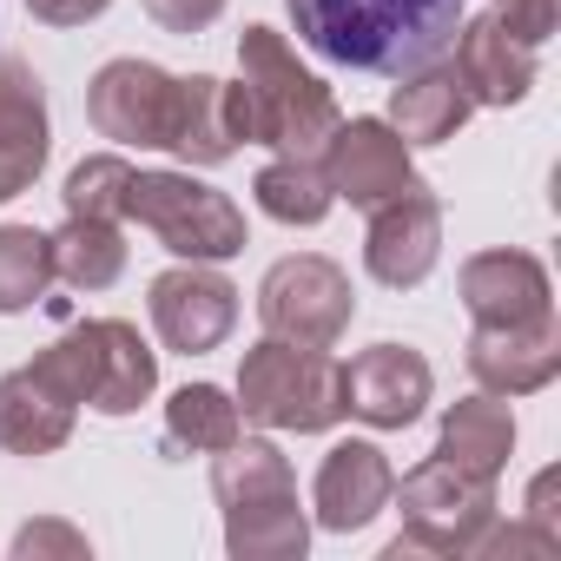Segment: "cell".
<instances>
[{
  "mask_svg": "<svg viewBox=\"0 0 561 561\" xmlns=\"http://www.w3.org/2000/svg\"><path fill=\"white\" fill-rule=\"evenodd\" d=\"M238 80L251 100V139L271 146L277 159H318L324 139L337 133V100L318 73L298 67L277 27H244L238 34Z\"/></svg>",
  "mask_w": 561,
  "mask_h": 561,
  "instance_id": "3",
  "label": "cell"
},
{
  "mask_svg": "<svg viewBox=\"0 0 561 561\" xmlns=\"http://www.w3.org/2000/svg\"><path fill=\"white\" fill-rule=\"evenodd\" d=\"M251 192H257V205H264L277 225H324L331 205H337V192L324 185L318 159H271V165L251 179Z\"/></svg>",
  "mask_w": 561,
  "mask_h": 561,
  "instance_id": "26",
  "label": "cell"
},
{
  "mask_svg": "<svg viewBox=\"0 0 561 561\" xmlns=\"http://www.w3.org/2000/svg\"><path fill=\"white\" fill-rule=\"evenodd\" d=\"M139 8H146L165 34H205V27L225 14V0H139Z\"/></svg>",
  "mask_w": 561,
  "mask_h": 561,
  "instance_id": "29",
  "label": "cell"
},
{
  "mask_svg": "<svg viewBox=\"0 0 561 561\" xmlns=\"http://www.w3.org/2000/svg\"><path fill=\"white\" fill-rule=\"evenodd\" d=\"M54 291V244L34 225H0V318H21Z\"/></svg>",
  "mask_w": 561,
  "mask_h": 561,
  "instance_id": "25",
  "label": "cell"
},
{
  "mask_svg": "<svg viewBox=\"0 0 561 561\" xmlns=\"http://www.w3.org/2000/svg\"><path fill=\"white\" fill-rule=\"evenodd\" d=\"M126 218H139L172 257L192 264H225L244 251V211L192 172H133Z\"/></svg>",
  "mask_w": 561,
  "mask_h": 561,
  "instance_id": "6",
  "label": "cell"
},
{
  "mask_svg": "<svg viewBox=\"0 0 561 561\" xmlns=\"http://www.w3.org/2000/svg\"><path fill=\"white\" fill-rule=\"evenodd\" d=\"M54 244V277L73 291H113L119 285V271H126V238L113 218H73L47 238Z\"/></svg>",
  "mask_w": 561,
  "mask_h": 561,
  "instance_id": "22",
  "label": "cell"
},
{
  "mask_svg": "<svg viewBox=\"0 0 561 561\" xmlns=\"http://www.w3.org/2000/svg\"><path fill=\"white\" fill-rule=\"evenodd\" d=\"M462 305L476 324H548L554 318V291H548V271L528 251H476L462 264Z\"/></svg>",
  "mask_w": 561,
  "mask_h": 561,
  "instance_id": "15",
  "label": "cell"
},
{
  "mask_svg": "<svg viewBox=\"0 0 561 561\" xmlns=\"http://www.w3.org/2000/svg\"><path fill=\"white\" fill-rule=\"evenodd\" d=\"M449 47H456L449 73H456V87L469 93V106H522V100H528V87H535V47H522V41L502 27L495 8L476 14V21H462Z\"/></svg>",
  "mask_w": 561,
  "mask_h": 561,
  "instance_id": "14",
  "label": "cell"
},
{
  "mask_svg": "<svg viewBox=\"0 0 561 561\" xmlns=\"http://www.w3.org/2000/svg\"><path fill=\"white\" fill-rule=\"evenodd\" d=\"M495 14L522 47H541L554 34V0H495Z\"/></svg>",
  "mask_w": 561,
  "mask_h": 561,
  "instance_id": "30",
  "label": "cell"
},
{
  "mask_svg": "<svg viewBox=\"0 0 561 561\" xmlns=\"http://www.w3.org/2000/svg\"><path fill=\"white\" fill-rule=\"evenodd\" d=\"M238 146H251L244 80H211V73L179 80V133H172V152L185 165H225Z\"/></svg>",
  "mask_w": 561,
  "mask_h": 561,
  "instance_id": "17",
  "label": "cell"
},
{
  "mask_svg": "<svg viewBox=\"0 0 561 561\" xmlns=\"http://www.w3.org/2000/svg\"><path fill=\"white\" fill-rule=\"evenodd\" d=\"M126 192H133V165L119 152H93L67 172V211L73 218H126Z\"/></svg>",
  "mask_w": 561,
  "mask_h": 561,
  "instance_id": "27",
  "label": "cell"
},
{
  "mask_svg": "<svg viewBox=\"0 0 561 561\" xmlns=\"http://www.w3.org/2000/svg\"><path fill=\"white\" fill-rule=\"evenodd\" d=\"M73 416H80V403L60 390V377L41 357L0 377V449H14V456H54L73 436Z\"/></svg>",
  "mask_w": 561,
  "mask_h": 561,
  "instance_id": "19",
  "label": "cell"
},
{
  "mask_svg": "<svg viewBox=\"0 0 561 561\" xmlns=\"http://www.w3.org/2000/svg\"><path fill=\"white\" fill-rule=\"evenodd\" d=\"M113 8V0H27V14L47 21V27H87Z\"/></svg>",
  "mask_w": 561,
  "mask_h": 561,
  "instance_id": "31",
  "label": "cell"
},
{
  "mask_svg": "<svg viewBox=\"0 0 561 561\" xmlns=\"http://www.w3.org/2000/svg\"><path fill=\"white\" fill-rule=\"evenodd\" d=\"M238 436H244V416L218 383H185L165 403V456H192V449L211 456V449H225Z\"/></svg>",
  "mask_w": 561,
  "mask_h": 561,
  "instance_id": "24",
  "label": "cell"
},
{
  "mask_svg": "<svg viewBox=\"0 0 561 561\" xmlns=\"http://www.w3.org/2000/svg\"><path fill=\"white\" fill-rule=\"evenodd\" d=\"M0 152L34 172L47 165V87L14 54H0Z\"/></svg>",
  "mask_w": 561,
  "mask_h": 561,
  "instance_id": "23",
  "label": "cell"
},
{
  "mask_svg": "<svg viewBox=\"0 0 561 561\" xmlns=\"http://www.w3.org/2000/svg\"><path fill=\"white\" fill-rule=\"evenodd\" d=\"M211 495L225 508V548L238 561H298L311 548V522L298 508V476L277 443L238 436V443L211 449Z\"/></svg>",
  "mask_w": 561,
  "mask_h": 561,
  "instance_id": "2",
  "label": "cell"
},
{
  "mask_svg": "<svg viewBox=\"0 0 561 561\" xmlns=\"http://www.w3.org/2000/svg\"><path fill=\"white\" fill-rule=\"evenodd\" d=\"M146 305H152L159 344L179 351V357L218 351V344L231 337V324H238V291H231V277H218L211 264H192V257L152 277V298H146Z\"/></svg>",
  "mask_w": 561,
  "mask_h": 561,
  "instance_id": "9",
  "label": "cell"
},
{
  "mask_svg": "<svg viewBox=\"0 0 561 561\" xmlns=\"http://www.w3.org/2000/svg\"><path fill=\"white\" fill-rule=\"evenodd\" d=\"M436 257H443V198L423 179H410L390 205L370 211L364 271L377 277V285H390V291H410V285H423V277L436 271Z\"/></svg>",
  "mask_w": 561,
  "mask_h": 561,
  "instance_id": "10",
  "label": "cell"
},
{
  "mask_svg": "<svg viewBox=\"0 0 561 561\" xmlns=\"http://www.w3.org/2000/svg\"><path fill=\"white\" fill-rule=\"evenodd\" d=\"M14 554H21V561H41V554H67V561H80V554H93V548H87V535L67 528V522H27V528L14 535Z\"/></svg>",
  "mask_w": 561,
  "mask_h": 561,
  "instance_id": "28",
  "label": "cell"
},
{
  "mask_svg": "<svg viewBox=\"0 0 561 561\" xmlns=\"http://www.w3.org/2000/svg\"><path fill=\"white\" fill-rule=\"evenodd\" d=\"M298 41L351 73H423L449 54L469 0H285Z\"/></svg>",
  "mask_w": 561,
  "mask_h": 561,
  "instance_id": "1",
  "label": "cell"
},
{
  "mask_svg": "<svg viewBox=\"0 0 561 561\" xmlns=\"http://www.w3.org/2000/svg\"><path fill=\"white\" fill-rule=\"evenodd\" d=\"M87 119L100 139L119 146H159L172 152L179 133V80L152 60H106L87 87Z\"/></svg>",
  "mask_w": 561,
  "mask_h": 561,
  "instance_id": "8",
  "label": "cell"
},
{
  "mask_svg": "<svg viewBox=\"0 0 561 561\" xmlns=\"http://www.w3.org/2000/svg\"><path fill=\"white\" fill-rule=\"evenodd\" d=\"M390 502L403 515V535L390 541V561L397 554H476L482 528L495 522V482L476 476V469H456L443 456L410 469L390 489Z\"/></svg>",
  "mask_w": 561,
  "mask_h": 561,
  "instance_id": "5",
  "label": "cell"
},
{
  "mask_svg": "<svg viewBox=\"0 0 561 561\" xmlns=\"http://www.w3.org/2000/svg\"><path fill=\"white\" fill-rule=\"evenodd\" d=\"M257 318H264V337H285V344H305V351H331L351 318H357V298H351V277L344 264L331 257H277L257 285Z\"/></svg>",
  "mask_w": 561,
  "mask_h": 561,
  "instance_id": "7",
  "label": "cell"
},
{
  "mask_svg": "<svg viewBox=\"0 0 561 561\" xmlns=\"http://www.w3.org/2000/svg\"><path fill=\"white\" fill-rule=\"evenodd\" d=\"M469 113H476V106H469V93L456 87V73H449L443 60L423 67V73H403L397 93H390V126H397L410 146H443V139H456Z\"/></svg>",
  "mask_w": 561,
  "mask_h": 561,
  "instance_id": "20",
  "label": "cell"
},
{
  "mask_svg": "<svg viewBox=\"0 0 561 561\" xmlns=\"http://www.w3.org/2000/svg\"><path fill=\"white\" fill-rule=\"evenodd\" d=\"M548 495H554V469H541V476H535V489H528V522H535V528H548V535H561V522H554Z\"/></svg>",
  "mask_w": 561,
  "mask_h": 561,
  "instance_id": "32",
  "label": "cell"
},
{
  "mask_svg": "<svg viewBox=\"0 0 561 561\" xmlns=\"http://www.w3.org/2000/svg\"><path fill=\"white\" fill-rule=\"evenodd\" d=\"M515 449V416H508V397H469V403H449L443 416V436H436V456L456 462V469H476V476H502Z\"/></svg>",
  "mask_w": 561,
  "mask_h": 561,
  "instance_id": "21",
  "label": "cell"
},
{
  "mask_svg": "<svg viewBox=\"0 0 561 561\" xmlns=\"http://www.w3.org/2000/svg\"><path fill=\"white\" fill-rule=\"evenodd\" d=\"M238 416L264 430L318 436L344 416V364L331 351H305L285 337H264L238 364Z\"/></svg>",
  "mask_w": 561,
  "mask_h": 561,
  "instance_id": "4",
  "label": "cell"
},
{
  "mask_svg": "<svg viewBox=\"0 0 561 561\" xmlns=\"http://www.w3.org/2000/svg\"><path fill=\"white\" fill-rule=\"evenodd\" d=\"M318 172H324V185L337 192V198H351L357 211H377V205H390L410 179H416V165H410V139L390 126V119H337V133L324 139V152H318Z\"/></svg>",
  "mask_w": 561,
  "mask_h": 561,
  "instance_id": "11",
  "label": "cell"
},
{
  "mask_svg": "<svg viewBox=\"0 0 561 561\" xmlns=\"http://www.w3.org/2000/svg\"><path fill=\"white\" fill-rule=\"evenodd\" d=\"M34 179H41L34 165H21V159H8V152H0V205H8V198H21Z\"/></svg>",
  "mask_w": 561,
  "mask_h": 561,
  "instance_id": "33",
  "label": "cell"
},
{
  "mask_svg": "<svg viewBox=\"0 0 561 561\" xmlns=\"http://www.w3.org/2000/svg\"><path fill=\"white\" fill-rule=\"evenodd\" d=\"M430 364L410 344H370L344 364V416H364L370 430H410L430 410Z\"/></svg>",
  "mask_w": 561,
  "mask_h": 561,
  "instance_id": "12",
  "label": "cell"
},
{
  "mask_svg": "<svg viewBox=\"0 0 561 561\" xmlns=\"http://www.w3.org/2000/svg\"><path fill=\"white\" fill-rule=\"evenodd\" d=\"M73 337L87 351V410L133 416L159 390V357L146 351V337L126 318H87V324H73Z\"/></svg>",
  "mask_w": 561,
  "mask_h": 561,
  "instance_id": "13",
  "label": "cell"
},
{
  "mask_svg": "<svg viewBox=\"0 0 561 561\" xmlns=\"http://www.w3.org/2000/svg\"><path fill=\"white\" fill-rule=\"evenodd\" d=\"M390 489H397V469L377 443H337L311 482V502L331 535H357L390 508Z\"/></svg>",
  "mask_w": 561,
  "mask_h": 561,
  "instance_id": "18",
  "label": "cell"
},
{
  "mask_svg": "<svg viewBox=\"0 0 561 561\" xmlns=\"http://www.w3.org/2000/svg\"><path fill=\"white\" fill-rule=\"evenodd\" d=\"M469 377L489 397H535L561 377V324H476L469 337Z\"/></svg>",
  "mask_w": 561,
  "mask_h": 561,
  "instance_id": "16",
  "label": "cell"
}]
</instances>
